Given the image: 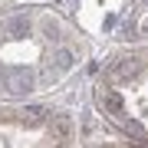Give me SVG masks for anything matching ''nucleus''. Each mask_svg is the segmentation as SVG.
<instances>
[{
	"label": "nucleus",
	"instance_id": "obj_6",
	"mask_svg": "<svg viewBox=\"0 0 148 148\" xmlns=\"http://www.w3.org/2000/svg\"><path fill=\"white\" fill-rule=\"evenodd\" d=\"M145 148H148V145H145Z\"/></svg>",
	"mask_w": 148,
	"mask_h": 148
},
{
	"label": "nucleus",
	"instance_id": "obj_3",
	"mask_svg": "<svg viewBox=\"0 0 148 148\" xmlns=\"http://www.w3.org/2000/svg\"><path fill=\"white\" fill-rule=\"evenodd\" d=\"M23 119H27L30 125H43V122H46V109H40V106H30L27 112H23Z\"/></svg>",
	"mask_w": 148,
	"mask_h": 148
},
{
	"label": "nucleus",
	"instance_id": "obj_1",
	"mask_svg": "<svg viewBox=\"0 0 148 148\" xmlns=\"http://www.w3.org/2000/svg\"><path fill=\"white\" fill-rule=\"evenodd\" d=\"M3 82H7V89H10L13 95H16V92H27L30 86H33L30 73H3Z\"/></svg>",
	"mask_w": 148,
	"mask_h": 148
},
{
	"label": "nucleus",
	"instance_id": "obj_2",
	"mask_svg": "<svg viewBox=\"0 0 148 148\" xmlns=\"http://www.w3.org/2000/svg\"><path fill=\"white\" fill-rule=\"evenodd\" d=\"M99 102H102V109L112 112V115H122V99H119V92L102 89V92H99Z\"/></svg>",
	"mask_w": 148,
	"mask_h": 148
},
{
	"label": "nucleus",
	"instance_id": "obj_5",
	"mask_svg": "<svg viewBox=\"0 0 148 148\" xmlns=\"http://www.w3.org/2000/svg\"><path fill=\"white\" fill-rule=\"evenodd\" d=\"M56 66L59 69H69V66H73V53H69V49H59V53H56Z\"/></svg>",
	"mask_w": 148,
	"mask_h": 148
},
{
	"label": "nucleus",
	"instance_id": "obj_4",
	"mask_svg": "<svg viewBox=\"0 0 148 148\" xmlns=\"http://www.w3.org/2000/svg\"><path fill=\"white\" fill-rule=\"evenodd\" d=\"M53 132H56L59 138H66V135H69V119H66V115H59V119L53 122Z\"/></svg>",
	"mask_w": 148,
	"mask_h": 148
}]
</instances>
